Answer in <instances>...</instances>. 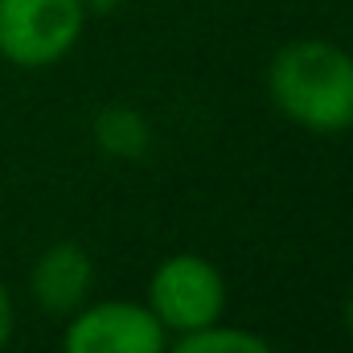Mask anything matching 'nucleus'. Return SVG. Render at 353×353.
Returning <instances> with one entry per match:
<instances>
[{
	"label": "nucleus",
	"mask_w": 353,
	"mask_h": 353,
	"mask_svg": "<svg viewBox=\"0 0 353 353\" xmlns=\"http://www.w3.org/2000/svg\"><path fill=\"white\" fill-rule=\"evenodd\" d=\"M271 107L316 136L353 128V54L329 37H296L267 62Z\"/></svg>",
	"instance_id": "nucleus-1"
},
{
	"label": "nucleus",
	"mask_w": 353,
	"mask_h": 353,
	"mask_svg": "<svg viewBox=\"0 0 353 353\" xmlns=\"http://www.w3.org/2000/svg\"><path fill=\"white\" fill-rule=\"evenodd\" d=\"M83 33V0H0V58L17 70L58 66L74 54Z\"/></svg>",
	"instance_id": "nucleus-2"
},
{
	"label": "nucleus",
	"mask_w": 353,
	"mask_h": 353,
	"mask_svg": "<svg viewBox=\"0 0 353 353\" xmlns=\"http://www.w3.org/2000/svg\"><path fill=\"white\" fill-rule=\"evenodd\" d=\"M152 316L169 329V337L181 333H197L222 321L226 312V275L218 263H210L205 255L193 251H176L169 259L152 267L148 275V300Z\"/></svg>",
	"instance_id": "nucleus-3"
},
{
	"label": "nucleus",
	"mask_w": 353,
	"mask_h": 353,
	"mask_svg": "<svg viewBox=\"0 0 353 353\" xmlns=\"http://www.w3.org/2000/svg\"><path fill=\"white\" fill-rule=\"evenodd\" d=\"M169 329L140 300H94L66 316L62 353H165Z\"/></svg>",
	"instance_id": "nucleus-4"
},
{
	"label": "nucleus",
	"mask_w": 353,
	"mask_h": 353,
	"mask_svg": "<svg viewBox=\"0 0 353 353\" xmlns=\"http://www.w3.org/2000/svg\"><path fill=\"white\" fill-rule=\"evenodd\" d=\"M94 288V259L83 243L58 239L29 267V296L50 316H70L90 300Z\"/></svg>",
	"instance_id": "nucleus-5"
},
{
	"label": "nucleus",
	"mask_w": 353,
	"mask_h": 353,
	"mask_svg": "<svg viewBox=\"0 0 353 353\" xmlns=\"http://www.w3.org/2000/svg\"><path fill=\"white\" fill-rule=\"evenodd\" d=\"M90 140L111 161H140L152 148V128L132 103H107L90 119Z\"/></svg>",
	"instance_id": "nucleus-6"
},
{
	"label": "nucleus",
	"mask_w": 353,
	"mask_h": 353,
	"mask_svg": "<svg viewBox=\"0 0 353 353\" xmlns=\"http://www.w3.org/2000/svg\"><path fill=\"white\" fill-rule=\"evenodd\" d=\"M165 353H275V345L251 333V329H239V325H210V329H197V333H181L176 341H169Z\"/></svg>",
	"instance_id": "nucleus-7"
},
{
	"label": "nucleus",
	"mask_w": 353,
	"mask_h": 353,
	"mask_svg": "<svg viewBox=\"0 0 353 353\" xmlns=\"http://www.w3.org/2000/svg\"><path fill=\"white\" fill-rule=\"evenodd\" d=\"M12 333H17V308H12V296H8V288L0 279V353L8 350Z\"/></svg>",
	"instance_id": "nucleus-8"
},
{
	"label": "nucleus",
	"mask_w": 353,
	"mask_h": 353,
	"mask_svg": "<svg viewBox=\"0 0 353 353\" xmlns=\"http://www.w3.org/2000/svg\"><path fill=\"white\" fill-rule=\"evenodd\" d=\"M83 4H87V17H107L119 8V0H83Z\"/></svg>",
	"instance_id": "nucleus-9"
},
{
	"label": "nucleus",
	"mask_w": 353,
	"mask_h": 353,
	"mask_svg": "<svg viewBox=\"0 0 353 353\" xmlns=\"http://www.w3.org/2000/svg\"><path fill=\"white\" fill-rule=\"evenodd\" d=\"M341 316H345V329H350V337H353V288H350V296H345V308H341Z\"/></svg>",
	"instance_id": "nucleus-10"
}]
</instances>
